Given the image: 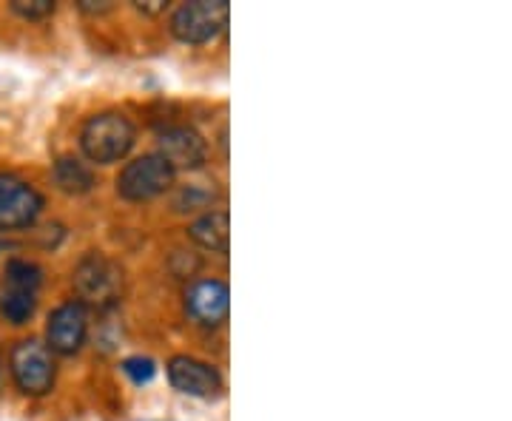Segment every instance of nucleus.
I'll list each match as a JSON object with an SVG mask.
<instances>
[{
	"label": "nucleus",
	"instance_id": "obj_5",
	"mask_svg": "<svg viewBox=\"0 0 512 421\" xmlns=\"http://www.w3.org/2000/svg\"><path fill=\"white\" fill-rule=\"evenodd\" d=\"M9 367H12V376L26 396H46L55 385V356L37 339L18 342L12 348V356H9Z\"/></svg>",
	"mask_w": 512,
	"mask_h": 421
},
{
	"label": "nucleus",
	"instance_id": "obj_1",
	"mask_svg": "<svg viewBox=\"0 0 512 421\" xmlns=\"http://www.w3.org/2000/svg\"><path fill=\"white\" fill-rule=\"evenodd\" d=\"M137 131L134 123L120 111H103L94 114L92 120L80 131V148L89 163L109 165L123 160L128 151L134 148Z\"/></svg>",
	"mask_w": 512,
	"mask_h": 421
},
{
	"label": "nucleus",
	"instance_id": "obj_4",
	"mask_svg": "<svg viewBox=\"0 0 512 421\" xmlns=\"http://www.w3.org/2000/svg\"><path fill=\"white\" fill-rule=\"evenodd\" d=\"M228 15L231 9L225 0H191L171 15V35L191 46L208 43L225 29Z\"/></svg>",
	"mask_w": 512,
	"mask_h": 421
},
{
	"label": "nucleus",
	"instance_id": "obj_8",
	"mask_svg": "<svg viewBox=\"0 0 512 421\" xmlns=\"http://www.w3.org/2000/svg\"><path fill=\"white\" fill-rule=\"evenodd\" d=\"M168 382L174 390H180L185 396H194V399H214L220 396L222 390V376L220 370L202 359L194 356H174L168 367Z\"/></svg>",
	"mask_w": 512,
	"mask_h": 421
},
{
	"label": "nucleus",
	"instance_id": "obj_9",
	"mask_svg": "<svg viewBox=\"0 0 512 421\" xmlns=\"http://www.w3.org/2000/svg\"><path fill=\"white\" fill-rule=\"evenodd\" d=\"M228 308H231V293L220 279H200L185 293V313L202 328L222 325L228 319Z\"/></svg>",
	"mask_w": 512,
	"mask_h": 421
},
{
	"label": "nucleus",
	"instance_id": "obj_10",
	"mask_svg": "<svg viewBox=\"0 0 512 421\" xmlns=\"http://www.w3.org/2000/svg\"><path fill=\"white\" fill-rule=\"evenodd\" d=\"M165 163L171 165L174 171H191V168H200L208 157V148H205V140L194 129L188 126H171L160 134V151Z\"/></svg>",
	"mask_w": 512,
	"mask_h": 421
},
{
	"label": "nucleus",
	"instance_id": "obj_15",
	"mask_svg": "<svg viewBox=\"0 0 512 421\" xmlns=\"http://www.w3.org/2000/svg\"><path fill=\"white\" fill-rule=\"evenodd\" d=\"M123 373L134 385H148L157 373V365L148 356H128V359H123Z\"/></svg>",
	"mask_w": 512,
	"mask_h": 421
},
{
	"label": "nucleus",
	"instance_id": "obj_2",
	"mask_svg": "<svg viewBox=\"0 0 512 421\" xmlns=\"http://www.w3.org/2000/svg\"><path fill=\"white\" fill-rule=\"evenodd\" d=\"M74 291L86 308H114L123 296V268L106 254H86L74 268Z\"/></svg>",
	"mask_w": 512,
	"mask_h": 421
},
{
	"label": "nucleus",
	"instance_id": "obj_3",
	"mask_svg": "<svg viewBox=\"0 0 512 421\" xmlns=\"http://www.w3.org/2000/svg\"><path fill=\"white\" fill-rule=\"evenodd\" d=\"M177 180V171L165 163L160 154H146L137 157L120 171L117 177V194L123 200L131 202H146L165 194Z\"/></svg>",
	"mask_w": 512,
	"mask_h": 421
},
{
	"label": "nucleus",
	"instance_id": "obj_14",
	"mask_svg": "<svg viewBox=\"0 0 512 421\" xmlns=\"http://www.w3.org/2000/svg\"><path fill=\"white\" fill-rule=\"evenodd\" d=\"M6 282H9V288L37 293L40 282H43V268L35 265V262H29V259H9V265H6Z\"/></svg>",
	"mask_w": 512,
	"mask_h": 421
},
{
	"label": "nucleus",
	"instance_id": "obj_11",
	"mask_svg": "<svg viewBox=\"0 0 512 421\" xmlns=\"http://www.w3.org/2000/svg\"><path fill=\"white\" fill-rule=\"evenodd\" d=\"M188 237L194 239L200 248L211 254H228V242H231V220L228 211H208L200 220L191 222Z\"/></svg>",
	"mask_w": 512,
	"mask_h": 421
},
{
	"label": "nucleus",
	"instance_id": "obj_7",
	"mask_svg": "<svg viewBox=\"0 0 512 421\" xmlns=\"http://www.w3.org/2000/svg\"><path fill=\"white\" fill-rule=\"evenodd\" d=\"M89 336V308L83 302H63L52 311L46 325V348L60 356H74Z\"/></svg>",
	"mask_w": 512,
	"mask_h": 421
},
{
	"label": "nucleus",
	"instance_id": "obj_19",
	"mask_svg": "<svg viewBox=\"0 0 512 421\" xmlns=\"http://www.w3.org/2000/svg\"><path fill=\"white\" fill-rule=\"evenodd\" d=\"M137 9H140V12H148V15H157V12H163L165 9V0H146V3L137 0Z\"/></svg>",
	"mask_w": 512,
	"mask_h": 421
},
{
	"label": "nucleus",
	"instance_id": "obj_20",
	"mask_svg": "<svg viewBox=\"0 0 512 421\" xmlns=\"http://www.w3.org/2000/svg\"><path fill=\"white\" fill-rule=\"evenodd\" d=\"M6 385V367H3V359H0V390Z\"/></svg>",
	"mask_w": 512,
	"mask_h": 421
},
{
	"label": "nucleus",
	"instance_id": "obj_21",
	"mask_svg": "<svg viewBox=\"0 0 512 421\" xmlns=\"http://www.w3.org/2000/svg\"><path fill=\"white\" fill-rule=\"evenodd\" d=\"M0 248H3V242H0Z\"/></svg>",
	"mask_w": 512,
	"mask_h": 421
},
{
	"label": "nucleus",
	"instance_id": "obj_17",
	"mask_svg": "<svg viewBox=\"0 0 512 421\" xmlns=\"http://www.w3.org/2000/svg\"><path fill=\"white\" fill-rule=\"evenodd\" d=\"M202 202H208V194H202L197 185H191L188 191H183V194H180L177 208H180V211H194V208H202Z\"/></svg>",
	"mask_w": 512,
	"mask_h": 421
},
{
	"label": "nucleus",
	"instance_id": "obj_18",
	"mask_svg": "<svg viewBox=\"0 0 512 421\" xmlns=\"http://www.w3.org/2000/svg\"><path fill=\"white\" fill-rule=\"evenodd\" d=\"M77 9L80 12H92V15H103V12H109L111 3L109 0H80Z\"/></svg>",
	"mask_w": 512,
	"mask_h": 421
},
{
	"label": "nucleus",
	"instance_id": "obj_6",
	"mask_svg": "<svg viewBox=\"0 0 512 421\" xmlns=\"http://www.w3.org/2000/svg\"><path fill=\"white\" fill-rule=\"evenodd\" d=\"M43 197L15 174H0V231H20L43 214Z\"/></svg>",
	"mask_w": 512,
	"mask_h": 421
},
{
	"label": "nucleus",
	"instance_id": "obj_12",
	"mask_svg": "<svg viewBox=\"0 0 512 421\" xmlns=\"http://www.w3.org/2000/svg\"><path fill=\"white\" fill-rule=\"evenodd\" d=\"M52 180H55V185L63 194H72V197L89 194L94 188L92 168L83 160H77V157H60L52 165Z\"/></svg>",
	"mask_w": 512,
	"mask_h": 421
},
{
	"label": "nucleus",
	"instance_id": "obj_16",
	"mask_svg": "<svg viewBox=\"0 0 512 421\" xmlns=\"http://www.w3.org/2000/svg\"><path fill=\"white\" fill-rule=\"evenodd\" d=\"M12 12L23 20H43L55 15V0H12Z\"/></svg>",
	"mask_w": 512,
	"mask_h": 421
},
{
	"label": "nucleus",
	"instance_id": "obj_13",
	"mask_svg": "<svg viewBox=\"0 0 512 421\" xmlns=\"http://www.w3.org/2000/svg\"><path fill=\"white\" fill-rule=\"evenodd\" d=\"M37 308V293L32 291H18V288H9V291L0 293V313L6 322L12 325H23L32 319V313Z\"/></svg>",
	"mask_w": 512,
	"mask_h": 421
}]
</instances>
